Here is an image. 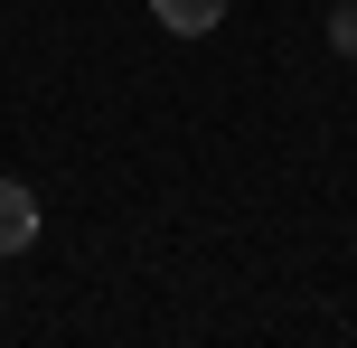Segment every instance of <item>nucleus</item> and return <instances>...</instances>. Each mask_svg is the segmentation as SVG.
<instances>
[{"instance_id": "f257e3e1", "label": "nucleus", "mask_w": 357, "mask_h": 348, "mask_svg": "<svg viewBox=\"0 0 357 348\" xmlns=\"http://www.w3.org/2000/svg\"><path fill=\"white\" fill-rule=\"evenodd\" d=\"M226 10H235V0H151V19H160L169 38H207Z\"/></svg>"}, {"instance_id": "7ed1b4c3", "label": "nucleus", "mask_w": 357, "mask_h": 348, "mask_svg": "<svg viewBox=\"0 0 357 348\" xmlns=\"http://www.w3.org/2000/svg\"><path fill=\"white\" fill-rule=\"evenodd\" d=\"M329 38H339V56H357V0H339V10H329Z\"/></svg>"}, {"instance_id": "f03ea898", "label": "nucleus", "mask_w": 357, "mask_h": 348, "mask_svg": "<svg viewBox=\"0 0 357 348\" xmlns=\"http://www.w3.org/2000/svg\"><path fill=\"white\" fill-rule=\"evenodd\" d=\"M29 236H38V198H29L19 179H0V255H19Z\"/></svg>"}]
</instances>
